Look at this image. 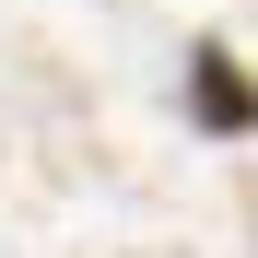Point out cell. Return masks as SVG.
<instances>
[{
	"label": "cell",
	"instance_id": "cell-1",
	"mask_svg": "<svg viewBox=\"0 0 258 258\" xmlns=\"http://www.w3.org/2000/svg\"><path fill=\"white\" fill-rule=\"evenodd\" d=\"M188 106L223 129V141H246V71H235V47H200L188 59Z\"/></svg>",
	"mask_w": 258,
	"mask_h": 258
}]
</instances>
